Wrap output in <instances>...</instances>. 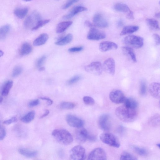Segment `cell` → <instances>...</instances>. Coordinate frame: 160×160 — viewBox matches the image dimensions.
<instances>
[{
	"instance_id": "obj_1",
	"label": "cell",
	"mask_w": 160,
	"mask_h": 160,
	"mask_svg": "<svg viewBox=\"0 0 160 160\" xmlns=\"http://www.w3.org/2000/svg\"><path fill=\"white\" fill-rule=\"evenodd\" d=\"M115 114L121 121L128 123L135 121L137 118L138 113L136 109L128 108L123 105L116 109Z\"/></svg>"
},
{
	"instance_id": "obj_2",
	"label": "cell",
	"mask_w": 160,
	"mask_h": 160,
	"mask_svg": "<svg viewBox=\"0 0 160 160\" xmlns=\"http://www.w3.org/2000/svg\"><path fill=\"white\" fill-rule=\"evenodd\" d=\"M52 134L57 142L63 145H69L73 141V138L71 134L64 129H55L52 132Z\"/></svg>"
},
{
	"instance_id": "obj_3",
	"label": "cell",
	"mask_w": 160,
	"mask_h": 160,
	"mask_svg": "<svg viewBox=\"0 0 160 160\" xmlns=\"http://www.w3.org/2000/svg\"><path fill=\"white\" fill-rule=\"evenodd\" d=\"M100 138L102 142L111 146L118 148L121 146L117 138L111 133H102Z\"/></svg>"
},
{
	"instance_id": "obj_4",
	"label": "cell",
	"mask_w": 160,
	"mask_h": 160,
	"mask_svg": "<svg viewBox=\"0 0 160 160\" xmlns=\"http://www.w3.org/2000/svg\"><path fill=\"white\" fill-rule=\"evenodd\" d=\"M124 42L127 45L134 48H141L144 44V39L141 37L135 35H130L126 37Z\"/></svg>"
},
{
	"instance_id": "obj_5",
	"label": "cell",
	"mask_w": 160,
	"mask_h": 160,
	"mask_svg": "<svg viewBox=\"0 0 160 160\" xmlns=\"http://www.w3.org/2000/svg\"><path fill=\"white\" fill-rule=\"evenodd\" d=\"M86 150L82 146H74L70 151V157L74 160H83L85 156Z\"/></svg>"
},
{
	"instance_id": "obj_6",
	"label": "cell",
	"mask_w": 160,
	"mask_h": 160,
	"mask_svg": "<svg viewBox=\"0 0 160 160\" xmlns=\"http://www.w3.org/2000/svg\"><path fill=\"white\" fill-rule=\"evenodd\" d=\"M41 15L38 12H34L26 19L24 23L25 27L27 29L32 28V29L41 20Z\"/></svg>"
},
{
	"instance_id": "obj_7",
	"label": "cell",
	"mask_w": 160,
	"mask_h": 160,
	"mask_svg": "<svg viewBox=\"0 0 160 160\" xmlns=\"http://www.w3.org/2000/svg\"><path fill=\"white\" fill-rule=\"evenodd\" d=\"M85 69L87 72L90 74L100 75L103 72V66L99 62H94L86 66Z\"/></svg>"
},
{
	"instance_id": "obj_8",
	"label": "cell",
	"mask_w": 160,
	"mask_h": 160,
	"mask_svg": "<svg viewBox=\"0 0 160 160\" xmlns=\"http://www.w3.org/2000/svg\"><path fill=\"white\" fill-rule=\"evenodd\" d=\"M107 156L105 150L102 148H98L93 150L90 153L88 160H106Z\"/></svg>"
},
{
	"instance_id": "obj_9",
	"label": "cell",
	"mask_w": 160,
	"mask_h": 160,
	"mask_svg": "<svg viewBox=\"0 0 160 160\" xmlns=\"http://www.w3.org/2000/svg\"><path fill=\"white\" fill-rule=\"evenodd\" d=\"M89 134L87 130L82 127L77 128L74 131L75 138L77 142L80 144L83 143L86 141Z\"/></svg>"
},
{
	"instance_id": "obj_10",
	"label": "cell",
	"mask_w": 160,
	"mask_h": 160,
	"mask_svg": "<svg viewBox=\"0 0 160 160\" xmlns=\"http://www.w3.org/2000/svg\"><path fill=\"white\" fill-rule=\"evenodd\" d=\"M106 37L104 32L95 28L94 27L90 28L87 35V38L91 41H98L103 39Z\"/></svg>"
},
{
	"instance_id": "obj_11",
	"label": "cell",
	"mask_w": 160,
	"mask_h": 160,
	"mask_svg": "<svg viewBox=\"0 0 160 160\" xmlns=\"http://www.w3.org/2000/svg\"><path fill=\"white\" fill-rule=\"evenodd\" d=\"M109 98L112 102L119 104L123 102L126 97L124 94L121 90H115L110 93Z\"/></svg>"
},
{
	"instance_id": "obj_12",
	"label": "cell",
	"mask_w": 160,
	"mask_h": 160,
	"mask_svg": "<svg viewBox=\"0 0 160 160\" xmlns=\"http://www.w3.org/2000/svg\"><path fill=\"white\" fill-rule=\"evenodd\" d=\"M98 124L101 130L106 131L109 130L111 126L110 116L107 114L100 116L98 119Z\"/></svg>"
},
{
	"instance_id": "obj_13",
	"label": "cell",
	"mask_w": 160,
	"mask_h": 160,
	"mask_svg": "<svg viewBox=\"0 0 160 160\" xmlns=\"http://www.w3.org/2000/svg\"><path fill=\"white\" fill-rule=\"evenodd\" d=\"M66 118L68 124L72 127L77 128L82 127L84 125L83 120L75 116L69 114L67 115Z\"/></svg>"
},
{
	"instance_id": "obj_14",
	"label": "cell",
	"mask_w": 160,
	"mask_h": 160,
	"mask_svg": "<svg viewBox=\"0 0 160 160\" xmlns=\"http://www.w3.org/2000/svg\"><path fill=\"white\" fill-rule=\"evenodd\" d=\"M93 22L94 26L100 28L108 27L109 24L104 16L101 14H96L93 18Z\"/></svg>"
},
{
	"instance_id": "obj_15",
	"label": "cell",
	"mask_w": 160,
	"mask_h": 160,
	"mask_svg": "<svg viewBox=\"0 0 160 160\" xmlns=\"http://www.w3.org/2000/svg\"><path fill=\"white\" fill-rule=\"evenodd\" d=\"M103 69L107 73L112 75H114L115 70L114 60L112 58H109L106 60L103 65Z\"/></svg>"
},
{
	"instance_id": "obj_16",
	"label": "cell",
	"mask_w": 160,
	"mask_h": 160,
	"mask_svg": "<svg viewBox=\"0 0 160 160\" xmlns=\"http://www.w3.org/2000/svg\"><path fill=\"white\" fill-rule=\"evenodd\" d=\"M117 45L115 43L110 42H104L100 43L99 46V50L102 52L117 49Z\"/></svg>"
},
{
	"instance_id": "obj_17",
	"label": "cell",
	"mask_w": 160,
	"mask_h": 160,
	"mask_svg": "<svg viewBox=\"0 0 160 160\" xmlns=\"http://www.w3.org/2000/svg\"><path fill=\"white\" fill-rule=\"evenodd\" d=\"M149 91L150 94L156 98H160V84L157 82L151 83L149 86Z\"/></svg>"
},
{
	"instance_id": "obj_18",
	"label": "cell",
	"mask_w": 160,
	"mask_h": 160,
	"mask_svg": "<svg viewBox=\"0 0 160 160\" xmlns=\"http://www.w3.org/2000/svg\"><path fill=\"white\" fill-rule=\"evenodd\" d=\"M87 9L82 6H77L74 7L70 12L63 17L65 19H69L80 12L87 11Z\"/></svg>"
},
{
	"instance_id": "obj_19",
	"label": "cell",
	"mask_w": 160,
	"mask_h": 160,
	"mask_svg": "<svg viewBox=\"0 0 160 160\" xmlns=\"http://www.w3.org/2000/svg\"><path fill=\"white\" fill-rule=\"evenodd\" d=\"M48 38L49 36L47 34H42L34 40L33 44L35 46H42L46 43Z\"/></svg>"
},
{
	"instance_id": "obj_20",
	"label": "cell",
	"mask_w": 160,
	"mask_h": 160,
	"mask_svg": "<svg viewBox=\"0 0 160 160\" xmlns=\"http://www.w3.org/2000/svg\"><path fill=\"white\" fill-rule=\"evenodd\" d=\"M73 24L71 21L64 22L60 23L58 25L56 31L57 33H61L64 32Z\"/></svg>"
},
{
	"instance_id": "obj_21",
	"label": "cell",
	"mask_w": 160,
	"mask_h": 160,
	"mask_svg": "<svg viewBox=\"0 0 160 160\" xmlns=\"http://www.w3.org/2000/svg\"><path fill=\"white\" fill-rule=\"evenodd\" d=\"M20 154L28 158L35 157L37 154V152L35 150H31L26 148H21L18 150Z\"/></svg>"
},
{
	"instance_id": "obj_22",
	"label": "cell",
	"mask_w": 160,
	"mask_h": 160,
	"mask_svg": "<svg viewBox=\"0 0 160 160\" xmlns=\"http://www.w3.org/2000/svg\"><path fill=\"white\" fill-rule=\"evenodd\" d=\"M73 38V35L71 34H68L65 37L60 39L55 44L58 46H63L70 43Z\"/></svg>"
},
{
	"instance_id": "obj_23",
	"label": "cell",
	"mask_w": 160,
	"mask_h": 160,
	"mask_svg": "<svg viewBox=\"0 0 160 160\" xmlns=\"http://www.w3.org/2000/svg\"><path fill=\"white\" fill-rule=\"evenodd\" d=\"M122 50L124 53L126 55L130 57L133 62L135 63L137 62L135 53L131 47L128 46L124 47L122 48Z\"/></svg>"
},
{
	"instance_id": "obj_24",
	"label": "cell",
	"mask_w": 160,
	"mask_h": 160,
	"mask_svg": "<svg viewBox=\"0 0 160 160\" xmlns=\"http://www.w3.org/2000/svg\"><path fill=\"white\" fill-rule=\"evenodd\" d=\"M29 9L27 8H18L14 10V13L18 18L22 19L26 15Z\"/></svg>"
},
{
	"instance_id": "obj_25",
	"label": "cell",
	"mask_w": 160,
	"mask_h": 160,
	"mask_svg": "<svg viewBox=\"0 0 160 160\" xmlns=\"http://www.w3.org/2000/svg\"><path fill=\"white\" fill-rule=\"evenodd\" d=\"M126 106L133 109H136L138 106V103L134 99L126 97L123 102Z\"/></svg>"
},
{
	"instance_id": "obj_26",
	"label": "cell",
	"mask_w": 160,
	"mask_h": 160,
	"mask_svg": "<svg viewBox=\"0 0 160 160\" xmlns=\"http://www.w3.org/2000/svg\"><path fill=\"white\" fill-rule=\"evenodd\" d=\"M114 8L115 11L118 12L127 13L130 10L127 5L123 3H117L114 5Z\"/></svg>"
},
{
	"instance_id": "obj_27",
	"label": "cell",
	"mask_w": 160,
	"mask_h": 160,
	"mask_svg": "<svg viewBox=\"0 0 160 160\" xmlns=\"http://www.w3.org/2000/svg\"><path fill=\"white\" fill-rule=\"evenodd\" d=\"M12 81L7 82L3 86L1 90V94L2 96H6L8 94L11 89L13 86Z\"/></svg>"
},
{
	"instance_id": "obj_28",
	"label": "cell",
	"mask_w": 160,
	"mask_h": 160,
	"mask_svg": "<svg viewBox=\"0 0 160 160\" xmlns=\"http://www.w3.org/2000/svg\"><path fill=\"white\" fill-rule=\"evenodd\" d=\"M139 27L136 26H128L125 27L120 34L121 35L132 34L137 31Z\"/></svg>"
},
{
	"instance_id": "obj_29",
	"label": "cell",
	"mask_w": 160,
	"mask_h": 160,
	"mask_svg": "<svg viewBox=\"0 0 160 160\" xmlns=\"http://www.w3.org/2000/svg\"><path fill=\"white\" fill-rule=\"evenodd\" d=\"M32 46L29 43H25L22 46L20 51V54L22 56H25L30 54L32 51Z\"/></svg>"
},
{
	"instance_id": "obj_30",
	"label": "cell",
	"mask_w": 160,
	"mask_h": 160,
	"mask_svg": "<svg viewBox=\"0 0 160 160\" xmlns=\"http://www.w3.org/2000/svg\"><path fill=\"white\" fill-rule=\"evenodd\" d=\"M131 148L138 155L145 156L148 154V151L146 149L142 147H140L135 146H131Z\"/></svg>"
},
{
	"instance_id": "obj_31",
	"label": "cell",
	"mask_w": 160,
	"mask_h": 160,
	"mask_svg": "<svg viewBox=\"0 0 160 160\" xmlns=\"http://www.w3.org/2000/svg\"><path fill=\"white\" fill-rule=\"evenodd\" d=\"M149 124L151 126L155 127L160 125V115L158 114L154 115L151 117L149 121Z\"/></svg>"
},
{
	"instance_id": "obj_32",
	"label": "cell",
	"mask_w": 160,
	"mask_h": 160,
	"mask_svg": "<svg viewBox=\"0 0 160 160\" xmlns=\"http://www.w3.org/2000/svg\"><path fill=\"white\" fill-rule=\"evenodd\" d=\"M10 27L9 25L4 26L0 27V40L5 38L9 34Z\"/></svg>"
},
{
	"instance_id": "obj_33",
	"label": "cell",
	"mask_w": 160,
	"mask_h": 160,
	"mask_svg": "<svg viewBox=\"0 0 160 160\" xmlns=\"http://www.w3.org/2000/svg\"><path fill=\"white\" fill-rule=\"evenodd\" d=\"M35 116V112L33 111H31L21 118V121L26 123H30L34 119Z\"/></svg>"
},
{
	"instance_id": "obj_34",
	"label": "cell",
	"mask_w": 160,
	"mask_h": 160,
	"mask_svg": "<svg viewBox=\"0 0 160 160\" xmlns=\"http://www.w3.org/2000/svg\"><path fill=\"white\" fill-rule=\"evenodd\" d=\"M146 22L148 25L152 28L156 30H159V27L158 22L156 20L151 18H147Z\"/></svg>"
},
{
	"instance_id": "obj_35",
	"label": "cell",
	"mask_w": 160,
	"mask_h": 160,
	"mask_svg": "<svg viewBox=\"0 0 160 160\" xmlns=\"http://www.w3.org/2000/svg\"><path fill=\"white\" fill-rule=\"evenodd\" d=\"M50 19L40 20V21L37 23L35 26L32 29V30L34 31L37 30L38 29L42 27L48 23L50 22Z\"/></svg>"
},
{
	"instance_id": "obj_36",
	"label": "cell",
	"mask_w": 160,
	"mask_h": 160,
	"mask_svg": "<svg viewBox=\"0 0 160 160\" xmlns=\"http://www.w3.org/2000/svg\"><path fill=\"white\" fill-rule=\"evenodd\" d=\"M120 159L137 160V158L132 154L127 152H125L121 155Z\"/></svg>"
},
{
	"instance_id": "obj_37",
	"label": "cell",
	"mask_w": 160,
	"mask_h": 160,
	"mask_svg": "<svg viewBox=\"0 0 160 160\" xmlns=\"http://www.w3.org/2000/svg\"><path fill=\"white\" fill-rule=\"evenodd\" d=\"M75 106L74 104L70 102H64L60 105V108L63 109L71 110L74 109Z\"/></svg>"
},
{
	"instance_id": "obj_38",
	"label": "cell",
	"mask_w": 160,
	"mask_h": 160,
	"mask_svg": "<svg viewBox=\"0 0 160 160\" xmlns=\"http://www.w3.org/2000/svg\"><path fill=\"white\" fill-rule=\"evenodd\" d=\"M81 76L77 75L74 76L70 79L68 82V84L69 85L74 84L81 79Z\"/></svg>"
},
{
	"instance_id": "obj_39",
	"label": "cell",
	"mask_w": 160,
	"mask_h": 160,
	"mask_svg": "<svg viewBox=\"0 0 160 160\" xmlns=\"http://www.w3.org/2000/svg\"><path fill=\"white\" fill-rule=\"evenodd\" d=\"M22 71L23 69L21 66H17L15 67L13 71V77H15L18 76L22 73Z\"/></svg>"
},
{
	"instance_id": "obj_40",
	"label": "cell",
	"mask_w": 160,
	"mask_h": 160,
	"mask_svg": "<svg viewBox=\"0 0 160 160\" xmlns=\"http://www.w3.org/2000/svg\"><path fill=\"white\" fill-rule=\"evenodd\" d=\"M84 103L88 105H93L95 103L94 99L91 97L88 96H85L83 98Z\"/></svg>"
},
{
	"instance_id": "obj_41",
	"label": "cell",
	"mask_w": 160,
	"mask_h": 160,
	"mask_svg": "<svg viewBox=\"0 0 160 160\" xmlns=\"http://www.w3.org/2000/svg\"><path fill=\"white\" fill-rule=\"evenodd\" d=\"M146 91V85L145 81H142L141 82L140 84V87L139 92L140 94L142 95H144Z\"/></svg>"
},
{
	"instance_id": "obj_42",
	"label": "cell",
	"mask_w": 160,
	"mask_h": 160,
	"mask_svg": "<svg viewBox=\"0 0 160 160\" xmlns=\"http://www.w3.org/2000/svg\"><path fill=\"white\" fill-rule=\"evenodd\" d=\"M79 1V0H68L63 6L62 8L64 10L66 9Z\"/></svg>"
},
{
	"instance_id": "obj_43",
	"label": "cell",
	"mask_w": 160,
	"mask_h": 160,
	"mask_svg": "<svg viewBox=\"0 0 160 160\" xmlns=\"http://www.w3.org/2000/svg\"><path fill=\"white\" fill-rule=\"evenodd\" d=\"M46 58V56L44 55L38 59L36 63V67L38 68L42 67L45 62Z\"/></svg>"
},
{
	"instance_id": "obj_44",
	"label": "cell",
	"mask_w": 160,
	"mask_h": 160,
	"mask_svg": "<svg viewBox=\"0 0 160 160\" xmlns=\"http://www.w3.org/2000/svg\"><path fill=\"white\" fill-rule=\"evenodd\" d=\"M6 131L5 129L2 126H0V141L3 140L6 137Z\"/></svg>"
},
{
	"instance_id": "obj_45",
	"label": "cell",
	"mask_w": 160,
	"mask_h": 160,
	"mask_svg": "<svg viewBox=\"0 0 160 160\" xmlns=\"http://www.w3.org/2000/svg\"><path fill=\"white\" fill-rule=\"evenodd\" d=\"M17 121V118L15 117H13L5 121L3 123L6 125H10L16 122Z\"/></svg>"
},
{
	"instance_id": "obj_46",
	"label": "cell",
	"mask_w": 160,
	"mask_h": 160,
	"mask_svg": "<svg viewBox=\"0 0 160 160\" xmlns=\"http://www.w3.org/2000/svg\"><path fill=\"white\" fill-rule=\"evenodd\" d=\"M39 104V101L38 99L33 100L29 102L28 106L29 107H33L38 105Z\"/></svg>"
},
{
	"instance_id": "obj_47",
	"label": "cell",
	"mask_w": 160,
	"mask_h": 160,
	"mask_svg": "<svg viewBox=\"0 0 160 160\" xmlns=\"http://www.w3.org/2000/svg\"><path fill=\"white\" fill-rule=\"evenodd\" d=\"M83 49V48L82 47H75L70 48L68 51L70 52L74 53L82 51Z\"/></svg>"
},
{
	"instance_id": "obj_48",
	"label": "cell",
	"mask_w": 160,
	"mask_h": 160,
	"mask_svg": "<svg viewBox=\"0 0 160 160\" xmlns=\"http://www.w3.org/2000/svg\"><path fill=\"white\" fill-rule=\"evenodd\" d=\"M153 37L155 44L157 46H159L160 45V37L159 35L156 34H154L153 35Z\"/></svg>"
},
{
	"instance_id": "obj_49",
	"label": "cell",
	"mask_w": 160,
	"mask_h": 160,
	"mask_svg": "<svg viewBox=\"0 0 160 160\" xmlns=\"http://www.w3.org/2000/svg\"><path fill=\"white\" fill-rule=\"evenodd\" d=\"M40 98L42 100H45V101H47V104L49 106L52 105L53 103V102L52 100L47 97H42Z\"/></svg>"
},
{
	"instance_id": "obj_50",
	"label": "cell",
	"mask_w": 160,
	"mask_h": 160,
	"mask_svg": "<svg viewBox=\"0 0 160 160\" xmlns=\"http://www.w3.org/2000/svg\"><path fill=\"white\" fill-rule=\"evenodd\" d=\"M87 139L89 140V141L91 142H95L96 141V137L94 135H90L89 134Z\"/></svg>"
},
{
	"instance_id": "obj_51",
	"label": "cell",
	"mask_w": 160,
	"mask_h": 160,
	"mask_svg": "<svg viewBox=\"0 0 160 160\" xmlns=\"http://www.w3.org/2000/svg\"><path fill=\"white\" fill-rule=\"evenodd\" d=\"M127 18L130 19H133L134 18L133 12L131 10L127 13L126 15Z\"/></svg>"
},
{
	"instance_id": "obj_52",
	"label": "cell",
	"mask_w": 160,
	"mask_h": 160,
	"mask_svg": "<svg viewBox=\"0 0 160 160\" xmlns=\"http://www.w3.org/2000/svg\"><path fill=\"white\" fill-rule=\"evenodd\" d=\"M85 25L86 26L90 28L94 27V25L89 21H86L85 22Z\"/></svg>"
},
{
	"instance_id": "obj_53",
	"label": "cell",
	"mask_w": 160,
	"mask_h": 160,
	"mask_svg": "<svg viewBox=\"0 0 160 160\" xmlns=\"http://www.w3.org/2000/svg\"><path fill=\"white\" fill-rule=\"evenodd\" d=\"M49 111L48 110H46L44 114L41 117H40V118H43L46 117L48 115V114H49Z\"/></svg>"
},
{
	"instance_id": "obj_54",
	"label": "cell",
	"mask_w": 160,
	"mask_h": 160,
	"mask_svg": "<svg viewBox=\"0 0 160 160\" xmlns=\"http://www.w3.org/2000/svg\"><path fill=\"white\" fill-rule=\"evenodd\" d=\"M123 25V22L122 20H119L117 23V26L118 27H121Z\"/></svg>"
},
{
	"instance_id": "obj_55",
	"label": "cell",
	"mask_w": 160,
	"mask_h": 160,
	"mask_svg": "<svg viewBox=\"0 0 160 160\" xmlns=\"http://www.w3.org/2000/svg\"><path fill=\"white\" fill-rule=\"evenodd\" d=\"M45 69V67H41L38 68V70L40 71H44Z\"/></svg>"
},
{
	"instance_id": "obj_56",
	"label": "cell",
	"mask_w": 160,
	"mask_h": 160,
	"mask_svg": "<svg viewBox=\"0 0 160 160\" xmlns=\"http://www.w3.org/2000/svg\"><path fill=\"white\" fill-rule=\"evenodd\" d=\"M155 17L157 18H159L160 17V13H157L155 15Z\"/></svg>"
},
{
	"instance_id": "obj_57",
	"label": "cell",
	"mask_w": 160,
	"mask_h": 160,
	"mask_svg": "<svg viewBox=\"0 0 160 160\" xmlns=\"http://www.w3.org/2000/svg\"><path fill=\"white\" fill-rule=\"evenodd\" d=\"M4 53L3 51L0 50V57H1L4 55Z\"/></svg>"
},
{
	"instance_id": "obj_58",
	"label": "cell",
	"mask_w": 160,
	"mask_h": 160,
	"mask_svg": "<svg viewBox=\"0 0 160 160\" xmlns=\"http://www.w3.org/2000/svg\"><path fill=\"white\" fill-rule=\"evenodd\" d=\"M3 101V98L2 96H0V103L2 102Z\"/></svg>"
},
{
	"instance_id": "obj_59",
	"label": "cell",
	"mask_w": 160,
	"mask_h": 160,
	"mask_svg": "<svg viewBox=\"0 0 160 160\" xmlns=\"http://www.w3.org/2000/svg\"><path fill=\"white\" fill-rule=\"evenodd\" d=\"M22 1L25 2H29L32 1V0H22Z\"/></svg>"
},
{
	"instance_id": "obj_60",
	"label": "cell",
	"mask_w": 160,
	"mask_h": 160,
	"mask_svg": "<svg viewBox=\"0 0 160 160\" xmlns=\"http://www.w3.org/2000/svg\"><path fill=\"white\" fill-rule=\"evenodd\" d=\"M157 146L159 148H160V144H157Z\"/></svg>"
},
{
	"instance_id": "obj_61",
	"label": "cell",
	"mask_w": 160,
	"mask_h": 160,
	"mask_svg": "<svg viewBox=\"0 0 160 160\" xmlns=\"http://www.w3.org/2000/svg\"><path fill=\"white\" fill-rule=\"evenodd\" d=\"M0 126H1V123H0Z\"/></svg>"
}]
</instances>
